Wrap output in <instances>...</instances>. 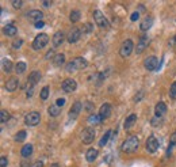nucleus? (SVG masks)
<instances>
[{"mask_svg":"<svg viewBox=\"0 0 176 167\" xmlns=\"http://www.w3.org/2000/svg\"><path fill=\"white\" fill-rule=\"evenodd\" d=\"M56 105L57 106H60V107H62L65 105V99L64 98H58L57 99V102H56Z\"/></svg>","mask_w":176,"mask_h":167,"instance_id":"nucleus-43","label":"nucleus"},{"mask_svg":"<svg viewBox=\"0 0 176 167\" xmlns=\"http://www.w3.org/2000/svg\"><path fill=\"white\" fill-rule=\"evenodd\" d=\"M41 99L42 101H46V99L49 98V87H43L42 90H41Z\"/></svg>","mask_w":176,"mask_h":167,"instance_id":"nucleus-33","label":"nucleus"},{"mask_svg":"<svg viewBox=\"0 0 176 167\" xmlns=\"http://www.w3.org/2000/svg\"><path fill=\"white\" fill-rule=\"evenodd\" d=\"M94 139H95V129L94 128H85L81 134V141L83 144H91L94 143Z\"/></svg>","mask_w":176,"mask_h":167,"instance_id":"nucleus-7","label":"nucleus"},{"mask_svg":"<svg viewBox=\"0 0 176 167\" xmlns=\"http://www.w3.org/2000/svg\"><path fill=\"white\" fill-rule=\"evenodd\" d=\"M26 136H27L26 131H19L18 133H16L15 136H14V139H15V141L20 143V141H24V139H26Z\"/></svg>","mask_w":176,"mask_h":167,"instance_id":"nucleus-28","label":"nucleus"},{"mask_svg":"<svg viewBox=\"0 0 176 167\" xmlns=\"http://www.w3.org/2000/svg\"><path fill=\"white\" fill-rule=\"evenodd\" d=\"M169 95H171V98H176V82L173 83L172 86H171V90H169Z\"/></svg>","mask_w":176,"mask_h":167,"instance_id":"nucleus-36","label":"nucleus"},{"mask_svg":"<svg viewBox=\"0 0 176 167\" xmlns=\"http://www.w3.org/2000/svg\"><path fill=\"white\" fill-rule=\"evenodd\" d=\"M61 88L65 91V93H73V91L77 88V83L73 79H65L61 84Z\"/></svg>","mask_w":176,"mask_h":167,"instance_id":"nucleus-11","label":"nucleus"},{"mask_svg":"<svg viewBox=\"0 0 176 167\" xmlns=\"http://www.w3.org/2000/svg\"><path fill=\"white\" fill-rule=\"evenodd\" d=\"M2 64H3V69H4V72H7V74L12 69V63H11V60H8V58H3Z\"/></svg>","mask_w":176,"mask_h":167,"instance_id":"nucleus-27","label":"nucleus"},{"mask_svg":"<svg viewBox=\"0 0 176 167\" xmlns=\"http://www.w3.org/2000/svg\"><path fill=\"white\" fill-rule=\"evenodd\" d=\"M8 120H10V113L5 112V110H2L0 112V121H2V124H5Z\"/></svg>","mask_w":176,"mask_h":167,"instance_id":"nucleus-32","label":"nucleus"},{"mask_svg":"<svg viewBox=\"0 0 176 167\" xmlns=\"http://www.w3.org/2000/svg\"><path fill=\"white\" fill-rule=\"evenodd\" d=\"M99 121H102V120H100V117H99V115H95V114L89 115V118H88V122L89 124H96V122H99Z\"/></svg>","mask_w":176,"mask_h":167,"instance_id":"nucleus-34","label":"nucleus"},{"mask_svg":"<svg viewBox=\"0 0 176 167\" xmlns=\"http://www.w3.org/2000/svg\"><path fill=\"white\" fill-rule=\"evenodd\" d=\"M18 86H19L18 77H10V79L7 80V83H5V90L12 93V91H15L16 88H18Z\"/></svg>","mask_w":176,"mask_h":167,"instance_id":"nucleus-15","label":"nucleus"},{"mask_svg":"<svg viewBox=\"0 0 176 167\" xmlns=\"http://www.w3.org/2000/svg\"><path fill=\"white\" fill-rule=\"evenodd\" d=\"M81 109H83V105H81V102H75V103L72 105V107L69 109V113H68V117L70 118V120H76V118L79 117V114H80Z\"/></svg>","mask_w":176,"mask_h":167,"instance_id":"nucleus-10","label":"nucleus"},{"mask_svg":"<svg viewBox=\"0 0 176 167\" xmlns=\"http://www.w3.org/2000/svg\"><path fill=\"white\" fill-rule=\"evenodd\" d=\"M165 112H167V105H165L164 102H159V103L156 105V107H154V114H156V117L164 115Z\"/></svg>","mask_w":176,"mask_h":167,"instance_id":"nucleus-19","label":"nucleus"},{"mask_svg":"<svg viewBox=\"0 0 176 167\" xmlns=\"http://www.w3.org/2000/svg\"><path fill=\"white\" fill-rule=\"evenodd\" d=\"M157 64H159V61H157V58L154 57V56H149V57H146L145 61H144V65H145V68L148 69V71H154V69H157Z\"/></svg>","mask_w":176,"mask_h":167,"instance_id":"nucleus-12","label":"nucleus"},{"mask_svg":"<svg viewBox=\"0 0 176 167\" xmlns=\"http://www.w3.org/2000/svg\"><path fill=\"white\" fill-rule=\"evenodd\" d=\"M51 4V2H43V7H49Z\"/></svg>","mask_w":176,"mask_h":167,"instance_id":"nucleus-48","label":"nucleus"},{"mask_svg":"<svg viewBox=\"0 0 176 167\" xmlns=\"http://www.w3.org/2000/svg\"><path fill=\"white\" fill-rule=\"evenodd\" d=\"M50 167H60V166L57 163H53V164H50Z\"/></svg>","mask_w":176,"mask_h":167,"instance_id":"nucleus-49","label":"nucleus"},{"mask_svg":"<svg viewBox=\"0 0 176 167\" xmlns=\"http://www.w3.org/2000/svg\"><path fill=\"white\" fill-rule=\"evenodd\" d=\"M145 11V7L144 6H138V12H144Z\"/></svg>","mask_w":176,"mask_h":167,"instance_id":"nucleus-47","label":"nucleus"},{"mask_svg":"<svg viewBox=\"0 0 176 167\" xmlns=\"http://www.w3.org/2000/svg\"><path fill=\"white\" fill-rule=\"evenodd\" d=\"M30 167H43V162L42 160H37V162H34Z\"/></svg>","mask_w":176,"mask_h":167,"instance_id":"nucleus-41","label":"nucleus"},{"mask_svg":"<svg viewBox=\"0 0 176 167\" xmlns=\"http://www.w3.org/2000/svg\"><path fill=\"white\" fill-rule=\"evenodd\" d=\"M169 141H171V144L175 147L176 145V132H173L172 134H171V139H169Z\"/></svg>","mask_w":176,"mask_h":167,"instance_id":"nucleus-40","label":"nucleus"},{"mask_svg":"<svg viewBox=\"0 0 176 167\" xmlns=\"http://www.w3.org/2000/svg\"><path fill=\"white\" fill-rule=\"evenodd\" d=\"M43 26H45V23H43L42 20H41V22H37V23H35V29H42Z\"/></svg>","mask_w":176,"mask_h":167,"instance_id":"nucleus-44","label":"nucleus"},{"mask_svg":"<svg viewBox=\"0 0 176 167\" xmlns=\"http://www.w3.org/2000/svg\"><path fill=\"white\" fill-rule=\"evenodd\" d=\"M0 163H2V167H7L8 159L5 158V156H2V159H0Z\"/></svg>","mask_w":176,"mask_h":167,"instance_id":"nucleus-42","label":"nucleus"},{"mask_svg":"<svg viewBox=\"0 0 176 167\" xmlns=\"http://www.w3.org/2000/svg\"><path fill=\"white\" fill-rule=\"evenodd\" d=\"M94 19H95V22H96V25L99 26V27H102V29H108L110 27L108 20L106 19V17L99 11V10H95L94 11Z\"/></svg>","mask_w":176,"mask_h":167,"instance_id":"nucleus-6","label":"nucleus"},{"mask_svg":"<svg viewBox=\"0 0 176 167\" xmlns=\"http://www.w3.org/2000/svg\"><path fill=\"white\" fill-rule=\"evenodd\" d=\"M48 44H49V36L45 34V33H41V34H38V36L34 38V41H32V49L41 50V49H43Z\"/></svg>","mask_w":176,"mask_h":167,"instance_id":"nucleus-3","label":"nucleus"},{"mask_svg":"<svg viewBox=\"0 0 176 167\" xmlns=\"http://www.w3.org/2000/svg\"><path fill=\"white\" fill-rule=\"evenodd\" d=\"M140 18V12L138 11H135V12H133L131 15H130V20H133V22H135V20Z\"/></svg>","mask_w":176,"mask_h":167,"instance_id":"nucleus-38","label":"nucleus"},{"mask_svg":"<svg viewBox=\"0 0 176 167\" xmlns=\"http://www.w3.org/2000/svg\"><path fill=\"white\" fill-rule=\"evenodd\" d=\"M81 30H83L84 33H91V31L94 30V26H92L91 23H85V25L83 26V29H81Z\"/></svg>","mask_w":176,"mask_h":167,"instance_id":"nucleus-35","label":"nucleus"},{"mask_svg":"<svg viewBox=\"0 0 176 167\" xmlns=\"http://www.w3.org/2000/svg\"><path fill=\"white\" fill-rule=\"evenodd\" d=\"M32 145L31 144H26L23 148H22V151H20V155L23 156V158H29V156H31V153H32Z\"/></svg>","mask_w":176,"mask_h":167,"instance_id":"nucleus-25","label":"nucleus"},{"mask_svg":"<svg viewBox=\"0 0 176 167\" xmlns=\"http://www.w3.org/2000/svg\"><path fill=\"white\" fill-rule=\"evenodd\" d=\"M64 38H65L64 31H62V30L57 31V33L53 36V39H51V42H53V46H56V48L60 46V45L64 42Z\"/></svg>","mask_w":176,"mask_h":167,"instance_id":"nucleus-17","label":"nucleus"},{"mask_svg":"<svg viewBox=\"0 0 176 167\" xmlns=\"http://www.w3.org/2000/svg\"><path fill=\"white\" fill-rule=\"evenodd\" d=\"M15 71H16V74H23L26 71V63L24 61H19L15 67Z\"/></svg>","mask_w":176,"mask_h":167,"instance_id":"nucleus-31","label":"nucleus"},{"mask_svg":"<svg viewBox=\"0 0 176 167\" xmlns=\"http://www.w3.org/2000/svg\"><path fill=\"white\" fill-rule=\"evenodd\" d=\"M135 121H137V115H135V114H130L129 117H126V120H125V124H123L125 129H130L135 124Z\"/></svg>","mask_w":176,"mask_h":167,"instance_id":"nucleus-24","label":"nucleus"},{"mask_svg":"<svg viewBox=\"0 0 176 167\" xmlns=\"http://www.w3.org/2000/svg\"><path fill=\"white\" fill-rule=\"evenodd\" d=\"M111 115V105L110 103H103L99 110V117L100 120H106Z\"/></svg>","mask_w":176,"mask_h":167,"instance_id":"nucleus-14","label":"nucleus"},{"mask_svg":"<svg viewBox=\"0 0 176 167\" xmlns=\"http://www.w3.org/2000/svg\"><path fill=\"white\" fill-rule=\"evenodd\" d=\"M110 134H111V132L107 131V132H106V133L102 136V139H100V141H99V145H100V147H104V145L107 144L108 139H110Z\"/></svg>","mask_w":176,"mask_h":167,"instance_id":"nucleus-30","label":"nucleus"},{"mask_svg":"<svg viewBox=\"0 0 176 167\" xmlns=\"http://www.w3.org/2000/svg\"><path fill=\"white\" fill-rule=\"evenodd\" d=\"M88 65V61L83 57H76L70 61L69 64L66 65V71L68 72H75V71H81V69L87 68Z\"/></svg>","mask_w":176,"mask_h":167,"instance_id":"nucleus-2","label":"nucleus"},{"mask_svg":"<svg viewBox=\"0 0 176 167\" xmlns=\"http://www.w3.org/2000/svg\"><path fill=\"white\" fill-rule=\"evenodd\" d=\"M3 31H4L5 36L14 37V36H16V33H18V29H16L14 25H5L4 27H3Z\"/></svg>","mask_w":176,"mask_h":167,"instance_id":"nucleus-22","label":"nucleus"},{"mask_svg":"<svg viewBox=\"0 0 176 167\" xmlns=\"http://www.w3.org/2000/svg\"><path fill=\"white\" fill-rule=\"evenodd\" d=\"M133 49H134V44H133L131 39H126V41L122 42L121 45V49H119V55L122 57H129L131 55Z\"/></svg>","mask_w":176,"mask_h":167,"instance_id":"nucleus-4","label":"nucleus"},{"mask_svg":"<svg viewBox=\"0 0 176 167\" xmlns=\"http://www.w3.org/2000/svg\"><path fill=\"white\" fill-rule=\"evenodd\" d=\"M53 63L56 64L57 67L62 65V64L65 63V56L62 55V53H58V55H56V56H54V58H53Z\"/></svg>","mask_w":176,"mask_h":167,"instance_id":"nucleus-26","label":"nucleus"},{"mask_svg":"<svg viewBox=\"0 0 176 167\" xmlns=\"http://www.w3.org/2000/svg\"><path fill=\"white\" fill-rule=\"evenodd\" d=\"M61 109H62V107L57 106V105L54 103V105H51V106L48 109V113H49V115H50V117H58V115L61 114Z\"/></svg>","mask_w":176,"mask_h":167,"instance_id":"nucleus-23","label":"nucleus"},{"mask_svg":"<svg viewBox=\"0 0 176 167\" xmlns=\"http://www.w3.org/2000/svg\"><path fill=\"white\" fill-rule=\"evenodd\" d=\"M80 11H77V10H73L72 12L69 14V19H70V22H77L79 19H80Z\"/></svg>","mask_w":176,"mask_h":167,"instance_id":"nucleus-29","label":"nucleus"},{"mask_svg":"<svg viewBox=\"0 0 176 167\" xmlns=\"http://www.w3.org/2000/svg\"><path fill=\"white\" fill-rule=\"evenodd\" d=\"M145 147H146V151H148L149 153H154L157 151V148H159V140L154 136H149L148 140H146Z\"/></svg>","mask_w":176,"mask_h":167,"instance_id":"nucleus-9","label":"nucleus"},{"mask_svg":"<svg viewBox=\"0 0 176 167\" xmlns=\"http://www.w3.org/2000/svg\"><path fill=\"white\" fill-rule=\"evenodd\" d=\"M23 44V39H16V41H14V44H12V48H20V45Z\"/></svg>","mask_w":176,"mask_h":167,"instance_id":"nucleus-39","label":"nucleus"},{"mask_svg":"<svg viewBox=\"0 0 176 167\" xmlns=\"http://www.w3.org/2000/svg\"><path fill=\"white\" fill-rule=\"evenodd\" d=\"M23 6V2L22 0H12V7L14 8H20Z\"/></svg>","mask_w":176,"mask_h":167,"instance_id":"nucleus-37","label":"nucleus"},{"mask_svg":"<svg viewBox=\"0 0 176 167\" xmlns=\"http://www.w3.org/2000/svg\"><path fill=\"white\" fill-rule=\"evenodd\" d=\"M41 121V114L38 112H30L24 117V124L27 126H37Z\"/></svg>","mask_w":176,"mask_h":167,"instance_id":"nucleus-5","label":"nucleus"},{"mask_svg":"<svg viewBox=\"0 0 176 167\" xmlns=\"http://www.w3.org/2000/svg\"><path fill=\"white\" fill-rule=\"evenodd\" d=\"M27 18H29L30 20H32V22H41V19L43 18V12L39 11V10H31V11L27 12Z\"/></svg>","mask_w":176,"mask_h":167,"instance_id":"nucleus-13","label":"nucleus"},{"mask_svg":"<svg viewBox=\"0 0 176 167\" xmlns=\"http://www.w3.org/2000/svg\"><path fill=\"white\" fill-rule=\"evenodd\" d=\"M41 72H38V71H32L31 74L29 75V83L31 86H35L37 83H39V80H41Z\"/></svg>","mask_w":176,"mask_h":167,"instance_id":"nucleus-21","label":"nucleus"},{"mask_svg":"<svg viewBox=\"0 0 176 167\" xmlns=\"http://www.w3.org/2000/svg\"><path fill=\"white\" fill-rule=\"evenodd\" d=\"M172 150H173V145H172V144H169V145H168V151H167V155H169V156H171V153H172Z\"/></svg>","mask_w":176,"mask_h":167,"instance_id":"nucleus-45","label":"nucleus"},{"mask_svg":"<svg viewBox=\"0 0 176 167\" xmlns=\"http://www.w3.org/2000/svg\"><path fill=\"white\" fill-rule=\"evenodd\" d=\"M80 37H81V30H80V29L72 27L69 30V33H68L66 39H68V42H69V44H76V42L80 39Z\"/></svg>","mask_w":176,"mask_h":167,"instance_id":"nucleus-8","label":"nucleus"},{"mask_svg":"<svg viewBox=\"0 0 176 167\" xmlns=\"http://www.w3.org/2000/svg\"><path fill=\"white\" fill-rule=\"evenodd\" d=\"M32 96V88H30L29 91H27V98H31Z\"/></svg>","mask_w":176,"mask_h":167,"instance_id":"nucleus-46","label":"nucleus"},{"mask_svg":"<svg viewBox=\"0 0 176 167\" xmlns=\"http://www.w3.org/2000/svg\"><path fill=\"white\" fill-rule=\"evenodd\" d=\"M152 25H153V18H152V17H145L142 20H141L140 29L142 31H148L149 29L152 27Z\"/></svg>","mask_w":176,"mask_h":167,"instance_id":"nucleus-18","label":"nucleus"},{"mask_svg":"<svg viewBox=\"0 0 176 167\" xmlns=\"http://www.w3.org/2000/svg\"><path fill=\"white\" fill-rule=\"evenodd\" d=\"M97 155H99V151L95 150V148H89V150L87 151V153H85V159H87V162L92 163L94 160H96Z\"/></svg>","mask_w":176,"mask_h":167,"instance_id":"nucleus-20","label":"nucleus"},{"mask_svg":"<svg viewBox=\"0 0 176 167\" xmlns=\"http://www.w3.org/2000/svg\"><path fill=\"white\" fill-rule=\"evenodd\" d=\"M138 145H140V140H138L137 136H130L122 143L121 150L126 153H131L134 151L138 150Z\"/></svg>","mask_w":176,"mask_h":167,"instance_id":"nucleus-1","label":"nucleus"},{"mask_svg":"<svg viewBox=\"0 0 176 167\" xmlns=\"http://www.w3.org/2000/svg\"><path fill=\"white\" fill-rule=\"evenodd\" d=\"M148 45H149V38L146 36H144V37H141L140 38V41L137 42V53H142L144 50L148 48Z\"/></svg>","mask_w":176,"mask_h":167,"instance_id":"nucleus-16","label":"nucleus"}]
</instances>
